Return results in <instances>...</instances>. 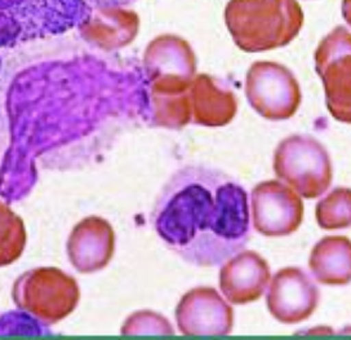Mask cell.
Returning a JSON list of instances; mask_svg holds the SVG:
<instances>
[{
    "instance_id": "1",
    "label": "cell",
    "mask_w": 351,
    "mask_h": 340,
    "mask_svg": "<svg viewBox=\"0 0 351 340\" xmlns=\"http://www.w3.org/2000/svg\"><path fill=\"white\" fill-rule=\"evenodd\" d=\"M152 221L160 240L186 263L219 267L250 241L248 194L221 170L185 166L162 189Z\"/></svg>"
},
{
    "instance_id": "2",
    "label": "cell",
    "mask_w": 351,
    "mask_h": 340,
    "mask_svg": "<svg viewBox=\"0 0 351 340\" xmlns=\"http://www.w3.org/2000/svg\"><path fill=\"white\" fill-rule=\"evenodd\" d=\"M225 21L241 51L257 54L291 43L304 25V13L296 0H231Z\"/></svg>"
},
{
    "instance_id": "3",
    "label": "cell",
    "mask_w": 351,
    "mask_h": 340,
    "mask_svg": "<svg viewBox=\"0 0 351 340\" xmlns=\"http://www.w3.org/2000/svg\"><path fill=\"white\" fill-rule=\"evenodd\" d=\"M89 19L86 0H0V45L65 33Z\"/></svg>"
},
{
    "instance_id": "4",
    "label": "cell",
    "mask_w": 351,
    "mask_h": 340,
    "mask_svg": "<svg viewBox=\"0 0 351 340\" xmlns=\"http://www.w3.org/2000/svg\"><path fill=\"white\" fill-rule=\"evenodd\" d=\"M16 307L44 325H55L69 317L77 307L80 288L77 280L53 267L34 268L13 284Z\"/></svg>"
},
{
    "instance_id": "5",
    "label": "cell",
    "mask_w": 351,
    "mask_h": 340,
    "mask_svg": "<svg viewBox=\"0 0 351 340\" xmlns=\"http://www.w3.org/2000/svg\"><path fill=\"white\" fill-rule=\"evenodd\" d=\"M275 175L301 197L323 196L332 183V162L327 149L318 140L293 135L278 145L274 153Z\"/></svg>"
},
{
    "instance_id": "6",
    "label": "cell",
    "mask_w": 351,
    "mask_h": 340,
    "mask_svg": "<svg viewBox=\"0 0 351 340\" xmlns=\"http://www.w3.org/2000/svg\"><path fill=\"white\" fill-rule=\"evenodd\" d=\"M245 95L254 111L269 121L289 120L301 104L296 77L288 67L273 61H257L250 67Z\"/></svg>"
},
{
    "instance_id": "7",
    "label": "cell",
    "mask_w": 351,
    "mask_h": 340,
    "mask_svg": "<svg viewBox=\"0 0 351 340\" xmlns=\"http://www.w3.org/2000/svg\"><path fill=\"white\" fill-rule=\"evenodd\" d=\"M314 58L330 115L339 122L351 124L350 32L343 26H337L320 42Z\"/></svg>"
},
{
    "instance_id": "8",
    "label": "cell",
    "mask_w": 351,
    "mask_h": 340,
    "mask_svg": "<svg viewBox=\"0 0 351 340\" xmlns=\"http://www.w3.org/2000/svg\"><path fill=\"white\" fill-rule=\"evenodd\" d=\"M253 228L265 237H285L300 228L304 203L296 192L279 180H267L251 194Z\"/></svg>"
},
{
    "instance_id": "9",
    "label": "cell",
    "mask_w": 351,
    "mask_h": 340,
    "mask_svg": "<svg viewBox=\"0 0 351 340\" xmlns=\"http://www.w3.org/2000/svg\"><path fill=\"white\" fill-rule=\"evenodd\" d=\"M318 286L306 272L297 267L278 271L270 280L266 304L271 316L285 325L308 319L318 307Z\"/></svg>"
},
{
    "instance_id": "10",
    "label": "cell",
    "mask_w": 351,
    "mask_h": 340,
    "mask_svg": "<svg viewBox=\"0 0 351 340\" xmlns=\"http://www.w3.org/2000/svg\"><path fill=\"white\" fill-rule=\"evenodd\" d=\"M176 322L184 335H228L234 309L213 287L190 290L176 308Z\"/></svg>"
},
{
    "instance_id": "11",
    "label": "cell",
    "mask_w": 351,
    "mask_h": 340,
    "mask_svg": "<svg viewBox=\"0 0 351 340\" xmlns=\"http://www.w3.org/2000/svg\"><path fill=\"white\" fill-rule=\"evenodd\" d=\"M67 258L80 273H96L109 265L115 253V233L99 216L80 220L69 236Z\"/></svg>"
},
{
    "instance_id": "12",
    "label": "cell",
    "mask_w": 351,
    "mask_h": 340,
    "mask_svg": "<svg viewBox=\"0 0 351 340\" xmlns=\"http://www.w3.org/2000/svg\"><path fill=\"white\" fill-rule=\"evenodd\" d=\"M270 280V268L263 256L244 250L222 264L219 271V290L229 303L243 306L263 297Z\"/></svg>"
},
{
    "instance_id": "13",
    "label": "cell",
    "mask_w": 351,
    "mask_h": 340,
    "mask_svg": "<svg viewBox=\"0 0 351 340\" xmlns=\"http://www.w3.org/2000/svg\"><path fill=\"white\" fill-rule=\"evenodd\" d=\"M191 108L194 123L222 127L234 120L238 102L234 91L223 80L200 74L191 83Z\"/></svg>"
},
{
    "instance_id": "14",
    "label": "cell",
    "mask_w": 351,
    "mask_h": 340,
    "mask_svg": "<svg viewBox=\"0 0 351 340\" xmlns=\"http://www.w3.org/2000/svg\"><path fill=\"white\" fill-rule=\"evenodd\" d=\"M310 272L319 284L348 285L351 282V241L342 236H328L313 247Z\"/></svg>"
},
{
    "instance_id": "15",
    "label": "cell",
    "mask_w": 351,
    "mask_h": 340,
    "mask_svg": "<svg viewBox=\"0 0 351 340\" xmlns=\"http://www.w3.org/2000/svg\"><path fill=\"white\" fill-rule=\"evenodd\" d=\"M27 233L20 215L0 201V268L16 263L25 251Z\"/></svg>"
},
{
    "instance_id": "16",
    "label": "cell",
    "mask_w": 351,
    "mask_h": 340,
    "mask_svg": "<svg viewBox=\"0 0 351 340\" xmlns=\"http://www.w3.org/2000/svg\"><path fill=\"white\" fill-rule=\"evenodd\" d=\"M319 227L326 231L351 228V189L336 188L320 199L315 209Z\"/></svg>"
},
{
    "instance_id": "17",
    "label": "cell",
    "mask_w": 351,
    "mask_h": 340,
    "mask_svg": "<svg viewBox=\"0 0 351 340\" xmlns=\"http://www.w3.org/2000/svg\"><path fill=\"white\" fill-rule=\"evenodd\" d=\"M89 5L101 7V8H118L131 5L137 0H86Z\"/></svg>"
},
{
    "instance_id": "18",
    "label": "cell",
    "mask_w": 351,
    "mask_h": 340,
    "mask_svg": "<svg viewBox=\"0 0 351 340\" xmlns=\"http://www.w3.org/2000/svg\"><path fill=\"white\" fill-rule=\"evenodd\" d=\"M342 16L345 21L351 26V0H343L342 3Z\"/></svg>"
}]
</instances>
